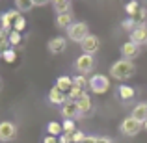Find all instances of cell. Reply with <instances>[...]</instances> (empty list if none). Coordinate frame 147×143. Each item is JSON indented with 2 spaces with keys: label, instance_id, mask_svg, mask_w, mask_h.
Wrapping results in <instances>:
<instances>
[{
  "label": "cell",
  "instance_id": "1",
  "mask_svg": "<svg viewBox=\"0 0 147 143\" xmlns=\"http://www.w3.org/2000/svg\"><path fill=\"white\" fill-rule=\"evenodd\" d=\"M136 73V65L130 60H117L114 65H110V76L114 80H127Z\"/></svg>",
  "mask_w": 147,
  "mask_h": 143
},
{
  "label": "cell",
  "instance_id": "2",
  "mask_svg": "<svg viewBox=\"0 0 147 143\" xmlns=\"http://www.w3.org/2000/svg\"><path fill=\"white\" fill-rule=\"evenodd\" d=\"M67 36H69V39L75 41V43H82V41L90 36L88 24L86 22H73V24L67 28Z\"/></svg>",
  "mask_w": 147,
  "mask_h": 143
},
{
  "label": "cell",
  "instance_id": "3",
  "mask_svg": "<svg viewBox=\"0 0 147 143\" xmlns=\"http://www.w3.org/2000/svg\"><path fill=\"white\" fill-rule=\"evenodd\" d=\"M88 87H90L91 93H106L108 89H110V78L104 75H93L90 78V84H88Z\"/></svg>",
  "mask_w": 147,
  "mask_h": 143
},
{
  "label": "cell",
  "instance_id": "4",
  "mask_svg": "<svg viewBox=\"0 0 147 143\" xmlns=\"http://www.w3.org/2000/svg\"><path fill=\"white\" fill-rule=\"evenodd\" d=\"M144 128V123L136 121V119L130 115V117H125L121 121V125H119V130H121V134H125V136H136L140 130Z\"/></svg>",
  "mask_w": 147,
  "mask_h": 143
},
{
  "label": "cell",
  "instance_id": "5",
  "mask_svg": "<svg viewBox=\"0 0 147 143\" xmlns=\"http://www.w3.org/2000/svg\"><path fill=\"white\" fill-rule=\"evenodd\" d=\"M75 67H76V71H78L80 75H88V73L95 67L93 56H91V54H80V56L76 58V61H75Z\"/></svg>",
  "mask_w": 147,
  "mask_h": 143
},
{
  "label": "cell",
  "instance_id": "6",
  "mask_svg": "<svg viewBox=\"0 0 147 143\" xmlns=\"http://www.w3.org/2000/svg\"><path fill=\"white\" fill-rule=\"evenodd\" d=\"M61 115H63V119H67V121H76L78 117H82V113H80V110H78V104L73 102V100H67V102L61 106Z\"/></svg>",
  "mask_w": 147,
  "mask_h": 143
},
{
  "label": "cell",
  "instance_id": "7",
  "mask_svg": "<svg viewBox=\"0 0 147 143\" xmlns=\"http://www.w3.org/2000/svg\"><path fill=\"white\" fill-rule=\"evenodd\" d=\"M17 136V126L11 121H2L0 123V141H11Z\"/></svg>",
  "mask_w": 147,
  "mask_h": 143
},
{
  "label": "cell",
  "instance_id": "8",
  "mask_svg": "<svg viewBox=\"0 0 147 143\" xmlns=\"http://www.w3.org/2000/svg\"><path fill=\"white\" fill-rule=\"evenodd\" d=\"M99 47H100V39L97 36H91V34L80 43V48L84 50V54H91V56L99 50Z\"/></svg>",
  "mask_w": 147,
  "mask_h": 143
},
{
  "label": "cell",
  "instance_id": "9",
  "mask_svg": "<svg viewBox=\"0 0 147 143\" xmlns=\"http://www.w3.org/2000/svg\"><path fill=\"white\" fill-rule=\"evenodd\" d=\"M130 41H132L134 45H147V26L145 24H140L136 26V28L130 32Z\"/></svg>",
  "mask_w": 147,
  "mask_h": 143
},
{
  "label": "cell",
  "instance_id": "10",
  "mask_svg": "<svg viewBox=\"0 0 147 143\" xmlns=\"http://www.w3.org/2000/svg\"><path fill=\"white\" fill-rule=\"evenodd\" d=\"M21 17V13H19L17 9H11V11H6V13L0 17V21H2V30H6V32H11V28H13L15 21Z\"/></svg>",
  "mask_w": 147,
  "mask_h": 143
},
{
  "label": "cell",
  "instance_id": "11",
  "mask_svg": "<svg viewBox=\"0 0 147 143\" xmlns=\"http://www.w3.org/2000/svg\"><path fill=\"white\" fill-rule=\"evenodd\" d=\"M121 54H123V58H125V60H130V61H132L134 58L140 54V47H138V45H134L132 41H127V43L121 45Z\"/></svg>",
  "mask_w": 147,
  "mask_h": 143
},
{
  "label": "cell",
  "instance_id": "12",
  "mask_svg": "<svg viewBox=\"0 0 147 143\" xmlns=\"http://www.w3.org/2000/svg\"><path fill=\"white\" fill-rule=\"evenodd\" d=\"M65 48H67V39H65V37H52V39L49 41V50L52 54H60V52H63Z\"/></svg>",
  "mask_w": 147,
  "mask_h": 143
},
{
  "label": "cell",
  "instance_id": "13",
  "mask_svg": "<svg viewBox=\"0 0 147 143\" xmlns=\"http://www.w3.org/2000/svg\"><path fill=\"white\" fill-rule=\"evenodd\" d=\"M49 100H50L52 104H56V106H63V104L67 102L69 99H67V95L61 93V91L58 89L56 86H54L52 89H50V93H49Z\"/></svg>",
  "mask_w": 147,
  "mask_h": 143
},
{
  "label": "cell",
  "instance_id": "14",
  "mask_svg": "<svg viewBox=\"0 0 147 143\" xmlns=\"http://www.w3.org/2000/svg\"><path fill=\"white\" fill-rule=\"evenodd\" d=\"M132 117L140 123H145L147 121V102H138L132 110Z\"/></svg>",
  "mask_w": 147,
  "mask_h": 143
},
{
  "label": "cell",
  "instance_id": "15",
  "mask_svg": "<svg viewBox=\"0 0 147 143\" xmlns=\"http://www.w3.org/2000/svg\"><path fill=\"white\" fill-rule=\"evenodd\" d=\"M56 87L61 91V93L69 95V91L73 89V78H71V76H60L58 82H56Z\"/></svg>",
  "mask_w": 147,
  "mask_h": 143
},
{
  "label": "cell",
  "instance_id": "16",
  "mask_svg": "<svg viewBox=\"0 0 147 143\" xmlns=\"http://www.w3.org/2000/svg\"><path fill=\"white\" fill-rule=\"evenodd\" d=\"M78 110H80V113L82 115H88V113H91V108H93V102H91V99H90V95H84L82 99L78 100Z\"/></svg>",
  "mask_w": 147,
  "mask_h": 143
},
{
  "label": "cell",
  "instance_id": "17",
  "mask_svg": "<svg viewBox=\"0 0 147 143\" xmlns=\"http://www.w3.org/2000/svg\"><path fill=\"white\" fill-rule=\"evenodd\" d=\"M56 24L60 26V28H65V30H67L69 26L73 24V15H71V11H67V13H60V15H58Z\"/></svg>",
  "mask_w": 147,
  "mask_h": 143
},
{
  "label": "cell",
  "instance_id": "18",
  "mask_svg": "<svg viewBox=\"0 0 147 143\" xmlns=\"http://www.w3.org/2000/svg\"><path fill=\"white\" fill-rule=\"evenodd\" d=\"M54 6V9L58 11V15L60 13H67L69 7H71V0H50Z\"/></svg>",
  "mask_w": 147,
  "mask_h": 143
},
{
  "label": "cell",
  "instance_id": "19",
  "mask_svg": "<svg viewBox=\"0 0 147 143\" xmlns=\"http://www.w3.org/2000/svg\"><path fill=\"white\" fill-rule=\"evenodd\" d=\"M117 95H119V99H121V100H130L134 97V89L130 86H119Z\"/></svg>",
  "mask_w": 147,
  "mask_h": 143
},
{
  "label": "cell",
  "instance_id": "20",
  "mask_svg": "<svg viewBox=\"0 0 147 143\" xmlns=\"http://www.w3.org/2000/svg\"><path fill=\"white\" fill-rule=\"evenodd\" d=\"M15 6H17L19 13H24V11H30L34 7V2L32 0H15Z\"/></svg>",
  "mask_w": 147,
  "mask_h": 143
},
{
  "label": "cell",
  "instance_id": "21",
  "mask_svg": "<svg viewBox=\"0 0 147 143\" xmlns=\"http://www.w3.org/2000/svg\"><path fill=\"white\" fill-rule=\"evenodd\" d=\"M84 95H86V91H84V89H80V87H75V86H73V89L69 91L67 99H69V100H73V102H78V100L82 99Z\"/></svg>",
  "mask_w": 147,
  "mask_h": 143
},
{
  "label": "cell",
  "instance_id": "22",
  "mask_svg": "<svg viewBox=\"0 0 147 143\" xmlns=\"http://www.w3.org/2000/svg\"><path fill=\"white\" fill-rule=\"evenodd\" d=\"M88 84H90V80H88V78H86V76H84V75L73 76V86H75V87H80V89H84V91H86Z\"/></svg>",
  "mask_w": 147,
  "mask_h": 143
},
{
  "label": "cell",
  "instance_id": "23",
  "mask_svg": "<svg viewBox=\"0 0 147 143\" xmlns=\"http://www.w3.org/2000/svg\"><path fill=\"white\" fill-rule=\"evenodd\" d=\"M47 130H49L50 136H60L61 130H63V126H61L60 123H56V121H50L49 125H47Z\"/></svg>",
  "mask_w": 147,
  "mask_h": 143
},
{
  "label": "cell",
  "instance_id": "24",
  "mask_svg": "<svg viewBox=\"0 0 147 143\" xmlns=\"http://www.w3.org/2000/svg\"><path fill=\"white\" fill-rule=\"evenodd\" d=\"M7 41H9L11 47H19V45H21V41H22V36L19 32H15V30H11L9 36H7Z\"/></svg>",
  "mask_w": 147,
  "mask_h": 143
},
{
  "label": "cell",
  "instance_id": "25",
  "mask_svg": "<svg viewBox=\"0 0 147 143\" xmlns=\"http://www.w3.org/2000/svg\"><path fill=\"white\" fill-rule=\"evenodd\" d=\"M140 9H142V7H140V4H138L136 0H130V2L127 4V13H129L132 19L138 15V11H140Z\"/></svg>",
  "mask_w": 147,
  "mask_h": 143
},
{
  "label": "cell",
  "instance_id": "26",
  "mask_svg": "<svg viewBox=\"0 0 147 143\" xmlns=\"http://www.w3.org/2000/svg\"><path fill=\"white\" fill-rule=\"evenodd\" d=\"M24 26H26V21H24V17H19L17 21H15V24H13V30H15V32H19V34H21L22 30H24Z\"/></svg>",
  "mask_w": 147,
  "mask_h": 143
},
{
  "label": "cell",
  "instance_id": "27",
  "mask_svg": "<svg viewBox=\"0 0 147 143\" xmlns=\"http://www.w3.org/2000/svg\"><path fill=\"white\" fill-rule=\"evenodd\" d=\"M4 60L7 61V63H13L15 60H17V52H15V50H6V52H4Z\"/></svg>",
  "mask_w": 147,
  "mask_h": 143
},
{
  "label": "cell",
  "instance_id": "28",
  "mask_svg": "<svg viewBox=\"0 0 147 143\" xmlns=\"http://www.w3.org/2000/svg\"><path fill=\"white\" fill-rule=\"evenodd\" d=\"M63 132H76V128H75V121H67V119H65V123L63 125Z\"/></svg>",
  "mask_w": 147,
  "mask_h": 143
},
{
  "label": "cell",
  "instance_id": "29",
  "mask_svg": "<svg viewBox=\"0 0 147 143\" xmlns=\"http://www.w3.org/2000/svg\"><path fill=\"white\" fill-rule=\"evenodd\" d=\"M84 140H86V134L80 132V130H76V132L73 134V143H82Z\"/></svg>",
  "mask_w": 147,
  "mask_h": 143
},
{
  "label": "cell",
  "instance_id": "30",
  "mask_svg": "<svg viewBox=\"0 0 147 143\" xmlns=\"http://www.w3.org/2000/svg\"><path fill=\"white\" fill-rule=\"evenodd\" d=\"M43 143H60V140H56V136H45V140H43Z\"/></svg>",
  "mask_w": 147,
  "mask_h": 143
},
{
  "label": "cell",
  "instance_id": "31",
  "mask_svg": "<svg viewBox=\"0 0 147 143\" xmlns=\"http://www.w3.org/2000/svg\"><path fill=\"white\" fill-rule=\"evenodd\" d=\"M95 143H114V141H112V138H108V136H99Z\"/></svg>",
  "mask_w": 147,
  "mask_h": 143
},
{
  "label": "cell",
  "instance_id": "32",
  "mask_svg": "<svg viewBox=\"0 0 147 143\" xmlns=\"http://www.w3.org/2000/svg\"><path fill=\"white\" fill-rule=\"evenodd\" d=\"M6 50H9V43H0V58H4Z\"/></svg>",
  "mask_w": 147,
  "mask_h": 143
},
{
  "label": "cell",
  "instance_id": "33",
  "mask_svg": "<svg viewBox=\"0 0 147 143\" xmlns=\"http://www.w3.org/2000/svg\"><path fill=\"white\" fill-rule=\"evenodd\" d=\"M95 141H97V136H86V140L82 143H95Z\"/></svg>",
  "mask_w": 147,
  "mask_h": 143
},
{
  "label": "cell",
  "instance_id": "34",
  "mask_svg": "<svg viewBox=\"0 0 147 143\" xmlns=\"http://www.w3.org/2000/svg\"><path fill=\"white\" fill-rule=\"evenodd\" d=\"M34 2V6H45L47 2H50V0H32Z\"/></svg>",
  "mask_w": 147,
  "mask_h": 143
},
{
  "label": "cell",
  "instance_id": "35",
  "mask_svg": "<svg viewBox=\"0 0 147 143\" xmlns=\"http://www.w3.org/2000/svg\"><path fill=\"white\" fill-rule=\"evenodd\" d=\"M144 128H145V130H147V121H145V123H144Z\"/></svg>",
  "mask_w": 147,
  "mask_h": 143
}]
</instances>
